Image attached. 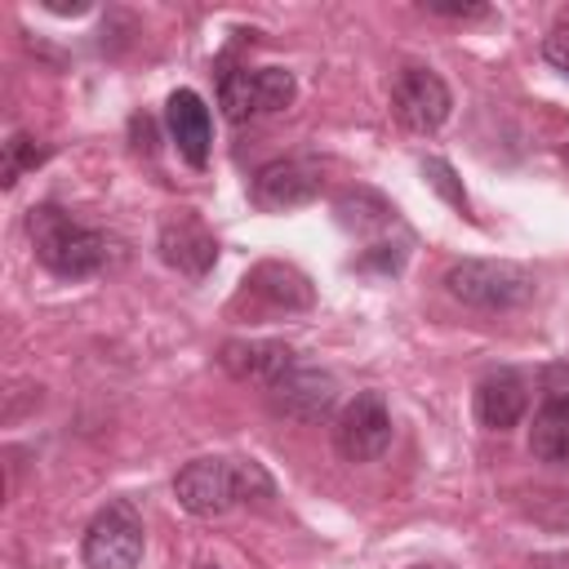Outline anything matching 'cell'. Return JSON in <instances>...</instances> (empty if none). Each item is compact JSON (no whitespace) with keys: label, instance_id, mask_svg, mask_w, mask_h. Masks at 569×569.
Segmentation results:
<instances>
[{"label":"cell","instance_id":"44dd1931","mask_svg":"<svg viewBox=\"0 0 569 569\" xmlns=\"http://www.w3.org/2000/svg\"><path fill=\"white\" fill-rule=\"evenodd\" d=\"M565 156H569V151H565Z\"/></svg>","mask_w":569,"mask_h":569},{"label":"cell","instance_id":"8fae6325","mask_svg":"<svg viewBox=\"0 0 569 569\" xmlns=\"http://www.w3.org/2000/svg\"><path fill=\"white\" fill-rule=\"evenodd\" d=\"M164 124H169V138L178 147V156L196 169L209 164V147H213V120H209V107L196 89H173L169 102H164Z\"/></svg>","mask_w":569,"mask_h":569},{"label":"cell","instance_id":"9a60e30c","mask_svg":"<svg viewBox=\"0 0 569 569\" xmlns=\"http://www.w3.org/2000/svg\"><path fill=\"white\" fill-rule=\"evenodd\" d=\"M244 284H249V293H258L262 302H271V307H280V311H302V307H311V280L298 271V267H289V262H258L249 276H244Z\"/></svg>","mask_w":569,"mask_h":569},{"label":"cell","instance_id":"ba28073f","mask_svg":"<svg viewBox=\"0 0 569 569\" xmlns=\"http://www.w3.org/2000/svg\"><path fill=\"white\" fill-rule=\"evenodd\" d=\"M267 400H271L276 413L293 418V422H320V418H329L333 405H338V382H333V373L311 369V365L298 360V365L267 391Z\"/></svg>","mask_w":569,"mask_h":569},{"label":"cell","instance_id":"3957f363","mask_svg":"<svg viewBox=\"0 0 569 569\" xmlns=\"http://www.w3.org/2000/svg\"><path fill=\"white\" fill-rule=\"evenodd\" d=\"M445 289L476 311H511L533 298V276L507 258H462L445 271Z\"/></svg>","mask_w":569,"mask_h":569},{"label":"cell","instance_id":"9c48e42d","mask_svg":"<svg viewBox=\"0 0 569 569\" xmlns=\"http://www.w3.org/2000/svg\"><path fill=\"white\" fill-rule=\"evenodd\" d=\"M218 365L236 382H253V387L271 391L298 365V351L289 342H271V338H231V342H222Z\"/></svg>","mask_w":569,"mask_h":569},{"label":"cell","instance_id":"ffe728a7","mask_svg":"<svg viewBox=\"0 0 569 569\" xmlns=\"http://www.w3.org/2000/svg\"><path fill=\"white\" fill-rule=\"evenodd\" d=\"M413 569H453V565H413Z\"/></svg>","mask_w":569,"mask_h":569},{"label":"cell","instance_id":"30bf717a","mask_svg":"<svg viewBox=\"0 0 569 569\" xmlns=\"http://www.w3.org/2000/svg\"><path fill=\"white\" fill-rule=\"evenodd\" d=\"M320 196V164L311 160H271L253 173V204L262 209H293Z\"/></svg>","mask_w":569,"mask_h":569},{"label":"cell","instance_id":"8992f818","mask_svg":"<svg viewBox=\"0 0 569 569\" xmlns=\"http://www.w3.org/2000/svg\"><path fill=\"white\" fill-rule=\"evenodd\" d=\"M391 409L382 391H356L333 418V449L347 462H373L391 445Z\"/></svg>","mask_w":569,"mask_h":569},{"label":"cell","instance_id":"d6986e66","mask_svg":"<svg viewBox=\"0 0 569 569\" xmlns=\"http://www.w3.org/2000/svg\"><path fill=\"white\" fill-rule=\"evenodd\" d=\"M431 13H445V18H485L489 9L485 4H427Z\"/></svg>","mask_w":569,"mask_h":569},{"label":"cell","instance_id":"5bb4252c","mask_svg":"<svg viewBox=\"0 0 569 569\" xmlns=\"http://www.w3.org/2000/svg\"><path fill=\"white\" fill-rule=\"evenodd\" d=\"M529 453L547 467H569V396L556 391L538 405L529 427Z\"/></svg>","mask_w":569,"mask_h":569},{"label":"cell","instance_id":"4fadbf2b","mask_svg":"<svg viewBox=\"0 0 569 569\" xmlns=\"http://www.w3.org/2000/svg\"><path fill=\"white\" fill-rule=\"evenodd\" d=\"M529 409V382L516 369H493L476 387V418L489 431H511Z\"/></svg>","mask_w":569,"mask_h":569},{"label":"cell","instance_id":"7c38bea8","mask_svg":"<svg viewBox=\"0 0 569 569\" xmlns=\"http://www.w3.org/2000/svg\"><path fill=\"white\" fill-rule=\"evenodd\" d=\"M156 249H160V258H164L173 271H182V276H191V280H200V276L218 262V240H213L209 227H204L200 218H191V213L169 218V222L160 227Z\"/></svg>","mask_w":569,"mask_h":569},{"label":"cell","instance_id":"2e32d148","mask_svg":"<svg viewBox=\"0 0 569 569\" xmlns=\"http://www.w3.org/2000/svg\"><path fill=\"white\" fill-rule=\"evenodd\" d=\"M44 160V147H36V138H27V133H13L9 142H4V187H13L27 169H36Z\"/></svg>","mask_w":569,"mask_h":569},{"label":"cell","instance_id":"277c9868","mask_svg":"<svg viewBox=\"0 0 569 569\" xmlns=\"http://www.w3.org/2000/svg\"><path fill=\"white\" fill-rule=\"evenodd\" d=\"M293 93H298V84L284 67H244V71H227L218 80V102H222L227 120H236V124L284 111L293 102Z\"/></svg>","mask_w":569,"mask_h":569},{"label":"cell","instance_id":"5b68a950","mask_svg":"<svg viewBox=\"0 0 569 569\" xmlns=\"http://www.w3.org/2000/svg\"><path fill=\"white\" fill-rule=\"evenodd\" d=\"M142 542V516L133 511V502H107L89 520L80 556L89 569H138Z\"/></svg>","mask_w":569,"mask_h":569},{"label":"cell","instance_id":"6da1fadb","mask_svg":"<svg viewBox=\"0 0 569 569\" xmlns=\"http://www.w3.org/2000/svg\"><path fill=\"white\" fill-rule=\"evenodd\" d=\"M271 476L244 458H191L173 476V498L191 516H227L240 502H267Z\"/></svg>","mask_w":569,"mask_h":569},{"label":"cell","instance_id":"7a4b0ae2","mask_svg":"<svg viewBox=\"0 0 569 569\" xmlns=\"http://www.w3.org/2000/svg\"><path fill=\"white\" fill-rule=\"evenodd\" d=\"M27 231H31V244H36V258L53 271V276H67V280H80V276H93L102 262H107V240L76 222L71 213H62L58 204H36L27 213Z\"/></svg>","mask_w":569,"mask_h":569},{"label":"cell","instance_id":"ac0fdd59","mask_svg":"<svg viewBox=\"0 0 569 569\" xmlns=\"http://www.w3.org/2000/svg\"><path fill=\"white\" fill-rule=\"evenodd\" d=\"M542 58H547L556 71L569 76V22H560V27L547 31V40H542Z\"/></svg>","mask_w":569,"mask_h":569},{"label":"cell","instance_id":"e0dca14e","mask_svg":"<svg viewBox=\"0 0 569 569\" xmlns=\"http://www.w3.org/2000/svg\"><path fill=\"white\" fill-rule=\"evenodd\" d=\"M422 173H427V182H431L453 209H467V191L453 182V169H449L445 160H422Z\"/></svg>","mask_w":569,"mask_h":569},{"label":"cell","instance_id":"52a82bcc","mask_svg":"<svg viewBox=\"0 0 569 569\" xmlns=\"http://www.w3.org/2000/svg\"><path fill=\"white\" fill-rule=\"evenodd\" d=\"M453 93L449 84L427 67H405L391 84V111L409 133H436L449 120Z\"/></svg>","mask_w":569,"mask_h":569}]
</instances>
